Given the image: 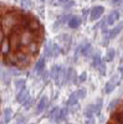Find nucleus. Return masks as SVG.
Wrapping results in <instances>:
<instances>
[{
    "mask_svg": "<svg viewBox=\"0 0 123 124\" xmlns=\"http://www.w3.org/2000/svg\"><path fill=\"white\" fill-rule=\"evenodd\" d=\"M20 20H21V15L17 11H15V10H10V11L3 15L1 21H0V26L4 30V32L9 35L14 30H23L20 27Z\"/></svg>",
    "mask_w": 123,
    "mask_h": 124,
    "instance_id": "f257e3e1",
    "label": "nucleus"
},
{
    "mask_svg": "<svg viewBox=\"0 0 123 124\" xmlns=\"http://www.w3.org/2000/svg\"><path fill=\"white\" fill-rule=\"evenodd\" d=\"M34 39H35V35L33 32H30L29 30H26V29L20 30L19 41H20V47L21 48H26L31 42H34Z\"/></svg>",
    "mask_w": 123,
    "mask_h": 124,
    "instance_id": "f03ea898",
    "label": "nucleus"
},
{
    "mask_svg": "<svg viewBox=\"0 0 123 124\" xmlns=\"http://www.w3.org/2000/svg\"><path fill=\"white\" fill-rule=\"evenodd\" d=\"M15 55H16V60H17V65L23 66V67H27L31 62V56H30L26 51H23L21 48L14 51Z\"/></svg>",
    "mask_w": 123,
    "mask_h": 124,
    "instance_id": "7ed1b4c3",
    "label": "nucleus"
},
{
    "mask_svg": "<svg viewBox=\"0 0 123 124\" xmlns=\"http://www.w3.org/2000/svg\"><path fill=\"white\" fill-rule=\"evenodd\" d=\"M25 29L29 30L30 32L34 34V32H37V31L41 29V24H40V21H39L36 17H29Z\"/></svg>",
    "mask_w": 123,
    "mask_h": 124,
    "instance_id": "20e7f679",
    "label": "nucleus"
},
{
    "mask_svg": "<svg viewBox=\"0 0 123 124\" xmlns=\"http://www.w3.org/2000/svg\"><path fill=\"white\" fill-rule=\"evenodd\" d=\"M105 13V8L103 6H95L93 9H91V13H90V20L91 21H96L98 20Z\"/></svg>",
    "mask_w": 123,
    "mask_h": 124,
    "instance_id": "39448f33",
    "label": "nucleus"
},
{
    "mask_svg": "<svg viewBox=\"0 0 123 124\" xmlns=\"http://www.w3.org/2000/svg\"><path fill=\"white\" fill-rule=\"evenodd\" d=\"M3 62H4V65L8 66V67H16L17 66V60H16L15 52H10L8 56H5Z\"/></svg>",
    "mask_w": 123,
    "mask_h": 124,
    "instance_id": "423d86ee",
    "label": "nucleus"
},
{
    "mask_svg": "<svg viewBox=\"0 0 123 124\" xmlns=\"http://www.w3.org/2000/svg\"><path fill=\"white\" fill-rule=\"evenodd\" d=\"M11 45H10V41H9V37L6 36L5 40L3 41V44L0 45V55H3L4 57L8 56L10 52H11Z\"/></svg>",
    "mask_w": 123,
    "mask_h": 124,
    "instance_id": "0eeeda50",
    "label": "nucleus"
},
{
    "mask_svg": "<svg viewBox=\"0 0 123 124\" xmlns=\"http://www.w3.org/2000/svg\"><path fill=\"white\" fill-rule=\"evenodd\" d=\"M118 83H119V79H117V77L115 76V77H112L107 83H106V86H105V93L106 94H109V93L113 91L115 88H116V86H118Z\"/></svg>",
    "mask_w": 123,
    "mask_h": 124,
    "instance_id": "6e6552de",
    "label": "nucleus"
},
{
    "mask_svg": "<svg viewBox=\"0 0 123 124\" xmlns=\"http://www.w3.org/2000/svg\"><path fill=\"white\" fill-rule=\"evenodd\" d=\"M61 73H62V67H61L60 65H55L52 68H51V71L49 72V75L51 78H54L56 82L60 81L61 78Z\"/></svg>",
    "mask_w": 123,
    "mask_h": 124,
    "instance_id": "1a4fd4ad",
    "label": "nucleus"
},
{
    "mask_svg": "<svg viewBox=\"0 0 123 124\" xmlns=\"http://www.w3.org/2000/svg\"><path fill=\"white\" fill-rule=\"evenodd\" d=\"M123 30V21H121V23H118L115 27H112L109 31H108V37H109V40H112V39H116L118 35H119V32Z\"/></svg>",
    "mask_w": 123,
    "mask_h": 124,
    "instance_id": "9d476101",
    "label": "nucleus"
},
{
    "mask_svg": "<svg viewBox=\"0 0 123 124\" xmlns=\"http://www.w3.org/2000/svg\"><path fill=\"white\" fill-rule=\"evenodd\" d=\"M27 98H29V91H27V88H26V86H25L24 88H21L20 91H17V93H16V101L23 104V103H24Z\"/></svg>",
    "mask_w": 123,
    "mask_h": 124,
    "instance_id": "9b49d317",
    "label": "nucleus"
},
{
    "mask_svg": "<svg viewBox=\"0 0 123 124\" xmlns=\"http://www.w3.org/2000/svg\"><path fill=\"white\" fill-rule=\"evenodd\" d=\"M118 20H119V11L118 10H113V11H111L109 15L107 16L106 21H107V25L112 26V25H115L116 21H118Z\"/></svg>",
    "mask_w": 123,
    "mask_h": 124,
    "instance_id": "f8f14e48",
    "label": "nucleus"
},
{
    "mask_svg": "<svg viewBox=\"0 0 123 124\" xmlns=\"http://www.w3.org/2000/svg\"><path fill=\"white\" fill-rule=\"evenodd\" d=\"M47 103H49V99H47L46 96H42V97L40 98V101H39V103H37V106H36V113H37V114L42 113V112L46 109Z\"/></svg>",
    "mask_w": 123,
    "mask_h": 124,
    "instance_id": "ddd939ff",
    "label": "nucleus"
},
{
    "mask_svg": "<svg viewBox=\"0 0 123 124\" xmlns=\"http://www.w3.org/2000/svg\"><path fill=\"white\" fill-rule=\"evenodd\" d=\"M0 79L3 81V83L5 86H9L10 83H11V76H10L9 71H6L4 68L0 70Z\"/></svg>",
    "mask_w": 123,
    "mask_h": 124,
    "instance_id": "4468645a",
    "label": "nucleus"
},
{
    "mask_svg": "<svg viewBox=\"0 0 123 124\" xmlns=\"http://www.w3.org/2000/svg\"><path fill=\"white\" fill-rule=\"evenodd\" d=\"M13 116H14V112L11 108H5L4 112H3V123L4 124H9L10 122H11L13 119Z\"/></svg>",
    "mask_w": 123,
    "mask_h": 124,
    "instance_id": "2eb2a0df",
    "label": "nucleus"
},
{
    "mask_svg": "<svg viewBox=\"0 0 123 124\" xmlns=\"http://www.w3.org/2000/svg\"><path fill=\"white\" fill-rule=\"evenodd\" d=\"M67 114H68V108H67V107H65V108H61V109L58 110V114H57V117H56V119H55L54 122H55L56 124L61 123L62 120H65V119H66Z\"/></svg>",
    "mask_w": 123,
    "mask_h": 124,
    "instance_id": "dca6fc26",
    "label": "nucleus"
},
{
    "mask_svg": "<svg viewBox=\"0 0 123 124\" xmlns=\"http://www.w3.org/2000/svg\"><path fill=\"white\" fill-rule=\"evenodd\" d=\"M67 25H68L70 29H77V27L81 25V19H80L77 15H72V16L70 17Z\"/></svg>",
    "mask_w": 123,
    "mask_h": 124,
    "instance_id": "f3484780",
    "label": "nucleus"
},
{
    "mask_svg": "<svg viewBox=\"0 0 123 124\" xmlns=\"http://www.w3.org/2000/svg\"><path fill=\"white\" fill-rule=\"evenodd\" d=\"M80 46H81V55H83L85 57L91 56V54H92V45L90 42H85V44H82Z\"/></svg>",
    "mask_w": 123,
    "mask_h": 124,
    "instance_id": "a211bd4d",
    "label": "nucleus"
},
{
    "mask_svg": "<svg viewBox=\"0 0 123 124\" xmlns=\"http://www.w3.org/2000/svg\"><path fill=\"white\" fill-rule=\"evenodd\" d=\"M45 65H46V60L45 57H41L37 62H36V65H35V72L37 75H41L44 72L45 70Z\"/></svg>",
    "mask_w": 123,
    "mask_h": 124,
    "instance_id": "6ab92c4d",
    "label": "nucleus"
},
{
    "mask_svg": "<svg viewBox=\"0 0 123 124\" xmlns=\"http://www.w3.org/2000/svg\"><path fill=\"white\" fill-rule=\"evenodd\" d=\"M26 52H27L30 56L37 55V52H39V42H36V41L31 42V44L26 47Z\"/></svg>",
    "mask_w": 123,
    "mask_h": 124,
    "instance_id": "aec40b11",
    "label": "nucleus"
},
{
    "mask_svg": "<svg viewBox=\"0 0 123 124\" xmlns=\"http://www.w3.org/2000/svg\"><path fill=\"white\" fill-rule=\"evenodd\" d=\"M78 96H77V92H74V93H71V96L68 97L67 99V108L68 107H74L77 104V102H78Z\"/></svg>",
    "mask_w": 123,
    "mask_h": 124,
    "instance_id": "412c9836",
    "label": "nucleus"
},
{
    "mask_svg": "<svg viewBox=\"0 0 123 124\" xmlns=\"http://www.w3.org/2000/svg\"><path fill=\"white\" fill-rule=\"evenodd\" d=\"M102 63V58H101V54L99 52H96L92 57V67L93 68H98V66Z\"/></svg>",
    "mask_w": 123,
    "mask_h": 124,
    "instance_id": "4be33fe9",
    "label": "nucleus"
},
{
    "mask_svg": "<svg viewBox=\"0 0 123 124\" xmlns=\"http://www.w3.org/2000/svg\"><path fill=\"white\" fill-rule=\"evenodd\" d=\"M93 116H95V104H90L85 110V117L86 119H90V118H93Z\"/></svg>",
    "mask_w": 123,
    "mask_h": 124,
    "instance_id": "5701e85b",
    "label": "nucleus"
},
{
    "mask_svg": "<svg viewBox=\"0 0 123 124\" xmlns=\"http://www.w3.org/2000/svg\"><path fill=\"white\" fill-rule=\"evenodd\" d=\"M102 104H103V99L98 98L97 102L95 103V114H96V116H99L101 109H102Z\"/></svg>",
    "mask_w": 123,
    "mask_h": 124,
    "instance_id": "b1692460",
    "label": "nucleus"
},
{
    "mask_svg": "<svg viewBox=\"0 0 123 124\" xmlns=\"http://www.w3.org/2000/svg\"><path fill=\"white\" fill-rule=\"evenodd\" d=\"M45 56L46 57L52 56V42L51 41H47L45 45Z\"/></svg>",
    "mask_w": 123,
    "mask_h": 124,
    "instance_id": "393cba45",
    "label": "nucleus"
},
{
    "mask_svg": "<svg viewBox=\"0 0 123 124\" xmlns=\"http://www.w3.org/2000/svg\"><path fill=\"white\" fill-rule=\"evenodd\" d=\"M115 57H116V50L115 48H109L107 51V54H106V61L111 62V61H113Z\"/></svg>",
    "mask_w": 123,
    "mask_h": 124,
    "instance_id": "a878e982",
    "label": "nucleus"
},
{
    "mask_svg": "<svg viewBox=\"0 0 123 124\" xmlns=\"http://www.w3.org/2000/svg\"><path fill=\"white\" fill-rule=\"evenodd\" d=\"M25 83H26V82H25L24 78H19V79H16V81H15V89H16V92L20 91L21 88H24V87L26 86Z\"/></svg>",
    "mask_w": 123,
    "mask_h": 124,
    "instance_id": "bb28decb",
    "label": "nucleus"
},
{
    "mask_svg": "<svg viewBox=\"0 0 123 124\" xmlns=\"http://www.w3.org/2000/svg\"><path fill=\"white\" fill-rule=\"evenodd\" d=\"M61 51H62V50L60 48V45H57V44H52V57H57V56L60 55Z\"/></svg>",
    "mask_w": 123,
    "mask_h": 124,
    "instance_id": "cd10ccee",
    "label": "nucleus"
},
{
    "mask_svg": "<svg viewBox=\"0 0 123 124\" xmlns=\"http://www.w3.org/2000/svg\"><path fill=\"white\" fill-rule=\"evenodd\" d=\"M98 72L101 73V76H106V72H107V66H106V62H102V63L98 66Z\"/></svg>",
    "mask_w": 123,
    "mask_h": 124,
    "instance_id": "c85d7f7f",
    "label": "nucleus"
},
{
    "mask_svg": "<svg viewBox=\"0 0 123 124\" xmlns=\"http://www.w3.org/2000/svg\"><path fill=\"white\" fill-rule=\"evenodd\" d=\"M26 122H27V119L24 116H21V114H19V116L15 117V124H26Z\"/></svg>",
    "mask_w": 123,
    "mask_h": 124,
    "instance_id": "c756f323",
    "label": "nucleus"
},
{
    "mask_svg": "<svg viewBox=\"0 0 123 124\" xmlns=\"http://www.w3.org/2000/svg\"><path fill=\"white\" fill-rule=\"evenodd\" d=\"M121 103V99H113V101H111V103H109V106H108V109L109 110H113L115 108H117L118 107V104Z\"/></svg>",
    "mask_w": 123,
    "mask_h": 124,
    "instance_id": "7c9ffc66",
    "label": "nucleus"
},
{
    "mask_svg": "<svg viewBox=\"0 0 123 124\" xmlns=\"http://www.w3.org/2000/svg\"><path fill=\"white\" fill-rule=\"evenodd\" d=\"M9 73L10 76H20V73H21V71H20V68H16V67H10L9 70Z\"/></svg>",
    "mask_w": 123,
    "mask_h": 124,
    "instance_id": "2f4dec72",
    "label": "nucleus"
},
{
    "mask_svg": "<svg viewBox=\"0 0 123 124\" xmlns=\"http://www.w3.org/2000/svg\"><path fill=\"white\" fill-rule=\"evenodd\" d=\"M58 110H60V109H58L57 107H56V108H54L50 112V114H49V118H50L51 120H55V119H56V117H57V114H58Z\"/></svg>",
    "mask_w": 123,
    "mask_h": 124,
    "instance_id": "473e14b6",
    "label": "nucleus"
},
{
    "mask_svg": "<svg viewBox=\"0 0 123 124\" xmlns=\"http://www.w3.org/2000/svg\"><path fill=\"white\" fill-rule=\"evenodd\" d=\"M31 106H33V98L29 96V98H27V99H26V101L23 103V107H24L25 109H29V108L31 107Z\"/></svg>",
    "mask_w": 123,
    "mask_h": 124,
    "instance_id": "72a5a7b5",
    "label": "nucleus"
},
{
    "mask_svg": "<svg viewBox=\"0 0 123 124\" xmlns=\"http://www.w3.org/2000/svg\"><path fill=\"white\" fill-rule=\"evenodd\" d=\"M86 88H80L78 91H77V96H78V98L80 99H82V98H85L86 97Z\"/></svg>",
    "mask_w": 123,
    "mask_h": 124,
    "instance_id": "f704fd0d",
    "label": "nucleus"
},
{
    "mask_svg": "<svg viewBox=\"0 0 123 124\" xmlns=\"http://www.w3.org/2000/svg\"><path fill=\"white\" fill-rule=\"evenodd\" d=\"M86 79H87V73L86 72H82V73L78 76V82L80 83H83V82H86Z\"/></svg>",
    "mask_w": 123,
    "mask_h": 124,
    "instance_id": "c9c22d12",
    "label": "nucleus"
},
{
    "mask_svg": "<svg viewBox=\"0 0 123 124\" xmlns=\"http://www.w3.org/2000/svg\"><path fill=\"white\" fill-rule=\"evenodd\" d=\"M6 36H8V35L4 32V30L1 29V26H0V45L3 44V41L5 40V37H6Z\"/></svg>",
    "mask_w": 123,
    "mask_h": 124,
    "instance_id": "e433bc0d",
    "label": "nucleus"
},
{
    "mask_svg": "<svg viewBox=\"0 0 123 124\" xmlns=\"http://www.w3.org/2000/svg\"><path fill=\"white\" fill-rule=\"evenodd\" d=\"M60 26H61V23H60V20H57V21H55V24H54V26H52V30L56 31V30L60 29Z\"/></svg>",
    "mask_w": 123,
    "mask_h": 124,
    "instance_id": "4c0bfd02",
    "label": "nucleus"
},
{
    "mask_svg": "<svg viewBox=\"0 0 123 124\" xmlns=\"http://www.w3.org/2000/svg\"><path fill=\"white\" fill-rule=\"evenodd\" d=\"M74 5H75V1H72V0H70L68 3H66V4H65V9H71Z\"/></svg>",
    "mask_w": 123,
    "mask_h": 124,
    "instance_id": "58836bf2",
    "label": "nucleus"
},
{
    "mask_svg": "<svg viewBox=\"0 0 123 124\" xmlns=\"http://www.w3.org/2000/svg\"><path fill=\"white\" fill-rule=\"evenodd\" d=\"M90 13H91V10H88V9H83V10H82V15H83L85 19L90 15Z\"/></svg>",
    "mask_w": 123,
    "mask_h": 124,
    "instance_id": "ea45409f",
    "label": "nucleus"
},
{
    "mask_svg": "<svg viewBox=\"0 0 123 124\" xmlns=\"http://www.w3.org/2000/svg\"><path fill=\"white\" fill-rule=\"evenodd\" d=\"M122 3H123V0H111L112 5H121Z\"/></svg>",
    "mask_w": 123,
    "mask_h": 124,
    "instance_id": "a19ab883",
    "label": "nucleus"
},
{
    "mask_svg": "<svg viewBox=\"0 0 123 124\" xmlns=\"http://www.w3.org/2000/svg\"><path fill=\"white\" fill-rule=\"evenodd\" d=\"M41 75H42V79H44V81H46V79L50 77V75H49V72H47V71H44Z\"/></svg>",
    "mask_w": 123,
    "mask_h": 124,
    "instance_id": "79ce46f5",
    "label": "nucleus"
},
{
    "mask_svg": "<svg viewBox=\"0 0 123 124\" xmlns=\"http://www.w3.org/2000/svg\"><path fill=\"white\" fill-rule=\"evenodd\" d=\"M85 124H96V120L95 118H90V119H86Z\"/></svg>",
    "mask_w": 123,
    "mask_h": 124,
    "instance_id": "37998d69",
    "label": "nucleus"
},
{
    "mask_svg": "<svg viewBox=\"0 0 123 124\" xmlns=\"http://www.w3.org/2000/svg\"><path fill=\"white\" fill-rule=\"evenodd\" d=\"M68 1H70V0H58V3H61V4H64V5H65L66 3H68Z\"/></svg>",
    "mask_w": 123,
    "mask_h": 124,
    "instance_id": "c03bdc74",
    "label": "nucleus"
},
{
    "mask_svg": "<svg viewBox=\"0 0 123 124\" xmlns=\"http://www.w3.org/2000/svg\"><path fill=\"white\" fill-rule=\"evenodd\" d=\"M119 72H121V75L123 76V63L121 65V67H119Z\"/></svg>",
    "mask_w": 123,
    "mask_h": 124,
    "instance_id": "a18cd8bd",
    "label": "nucleus"
},
{
    "mask_svg": "<svg viewBox=\"0 0 123 124\" xmlns=\"http://www.w3.org/2000/svg\"><path fill=\"white\" fill-rule=\"evenodd\" d=\"M107 124H116V123H113V122H112V120H111V122H108Z\"/></svg>",
    "mask_w": 123,
    "mask_h": 124,
    "instance_id": "49530a36",
    "label": "nucleus"
},
{
    "mask_svg": "<svg viewBox=\"0 0 123 124\" xmlns=\"http://www.w3.org/2000/svg\"><path fill=\"white\" fill-rule=\"evenodd\" d=\"M1 17H3V15H1V13H0V21H1Z\"/></svg>",
    "mask_w": 123,
    "mask_h": 124,
    "instance_id": "de8ad7c7",
    "label": "nucleus"
},
{
    "mask_svg": "<svg viewBox=\"0 0 123 124\" xmlns=\"http://www.w3.org/2000/svg\"><path fill=\"white\" fill-rule=\"evenodd\" d=\"M66 124H72V123H66Z\"/></svg>",
    "mask_w": 123,
    "mask_h": 124,
    "instance_id": "09e8293b",
    "label": "nucleus"
}]
</instances>
